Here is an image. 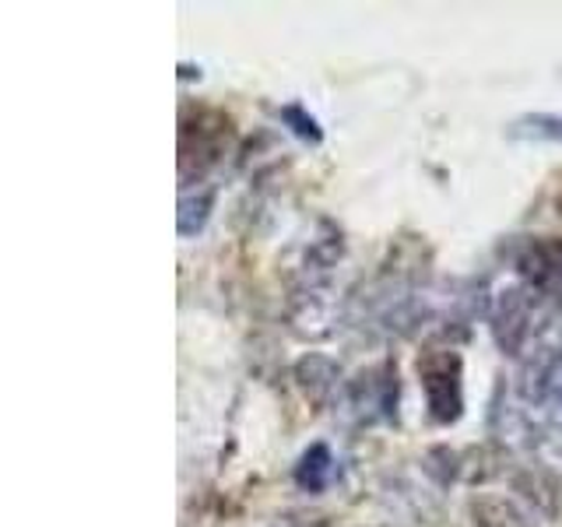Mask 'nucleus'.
<instances>
[{
	"label": "nucleus",
	"mask_w": 562,
	"mask_h": 527,
	"mask_svg": "<svg viewBox=\"0 0 562 527\" xmlns=\"http://www.w3.org/2000/svg\"><path fill=\"white\" fill-rule=\"evenodd\" d=\"M422 391H426L429 415L436 422H453L461 415V359L457 356H429L418 362Z\"/></svg>",
	"instance_id": "obj_1"
},
{
	"label": "nucleus",
	"mask_w": 562,
	"mask_h": 527,
	"mask_svg": "<svg viewBox=\"0 0 562 527\" xmlns=\"http://www.w3.org/2000/svg\"><path fill=\"white\" fill-rule=\"evenodd\" d=\"M334 474V457L327 450V444H313L295 464V485L303 492H324Z\"/></svg>",
	"instance_id": "obj_2"
},
{
	"label": "nucleus",
	"mask_w": 562,
	"mask_h": 527,
	"mask_svg": "<svg viewBox=\"0 0 562 527\" xmlns=\"http://www.w3.org/2000/svg\"><path fill=\"white\" fill-rule=\"evenodd\" d=\"M506 134L514 141H552V145H562V116L559 113H527L509 123Z\"/></svg>",
	"instance_id": "obj_3"
},
{
	"label": "nucleus",
	"mask_w": 562,
	"mask_h": 527,
	"mask_svg": "<svg viewBox=\"0 0 562 527\" xmlns=\"http://www.w3.org/2000/svg\"><path fill=\"white\" fill-rule=\"evenodd\" d=\"M211 204H215V193H211V190H204L201 198H190V193H183V201H180V236L201 233L207 215H211Z\"/></svg>",
	"instance_id": "obj_4"
},
{
	"label": "nucleus",
	"mask_w": 562,
	"mask_h": 527,
	"mask_svg": "<svg viewBox=\"0 0 562 527\" xmlns=\"http://www.w3.org/2000/svg\"><path fill=\"white\" fill-rule=\"evenodd\" d=\"M281 120L292 123V131H295L299 137H303V141H313V145L324 137V134H321V127H316V120H313V116H306L303 105H295V102H292V105H285V110H281Z\"/></svg>",
	"instance_id": "obj_5"
}]
</instances>
